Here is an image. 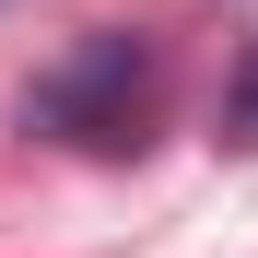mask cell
<instances>
[{"label": "cell", "mask_w": 258, "mask_h": 258, "mask_svg": "<svg viewBox=\"0 0 258 258\" xmlns=\"http://www.w3.org/2000/svg\"><path fill=\"white\" fill-rule=\"evenodd\" d=\"M211 141H223V153H258V35H246V59L223 71V106H211Z\"/></svg>", "instance_id": "2"}, {"label": "cell", "mask_w": 258, "mask_h": 258, "mask_svg": "<svg viewBox=\"0 0 258 258\" xmlns=\"http://www.w3.org/2000/svg\"><path fill=\"white\" fill-rule=\"evenodd\" d=\"M153 94H164V59L153 35H71V47L24 82V129L35 141H71V153H141L153 141Z\"/></svg>", "instance_id": "1"}]
</instances>
